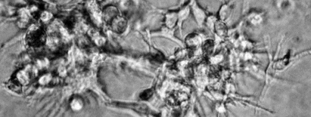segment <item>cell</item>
Instances as JSON below:
<instances>
[{
    "label": "cell",
    "instance_id": "cell-1",
    "mask_svg": "<svg viewBox=\"0 0 311 117\" xmlns=\"http://www.w3.org/2000/svg\"><path fill=\"white\" fill-rule=\"evenodd\" d=\"M113 29L117 33H122L126 28V20L120 16H116L111 22Z\"/></svg>",
    "mask_w": 311,
    "mask_h": 117
},
{
    "label": "cell",
    "instance_id": "cell-2",
    "mask_svg": "<svg viewBox=\"0 0 311 117\" xmlns=\"http://www.w3.org/2000/svg\"><path fill=\"white\" fill-rule=\"evenodd\" d=\"M118 10L115 7L110 6L104 10L103 17L105 21L111 22L117 16Z\"/></svg>",
    "mask_w": 311,
    "mask_h": 117
},
{
    "label": "cell",
    "instance_id": "cell-3",
    "mask_svg": "<svg viewBox=\"0 0 311 117\" xmlns=\"http://www.w3.org/2000/svg\"><path fill=\"white\" fill-rule=\"evenodd\" d=\"M71 109L74 111L80 110L83 107L82 100L80 98H73L70 103Z\"/></svg>",
    "mask_w": 311,
    "mask_h": 117
},
{
    "label": "cell",
    "instance_id": "cell-4",
    "mask_svg": "<svg viewBox=\"0 0 311 117\" xmlns=\"http://www.w3.org/2000/svg\"><path fill=\"white\" fill-rule=\"evenodd\" d=\"M17 78L18 81L23 85L28 84V83L29 82V77L27 73L24 71H21L19 73H18Z\"/></svg>",
    "mask_w": 311,
    "mask_h": 117
},
{
    "label": "cell",
    "instance_id": "cell-5",
    "mask_svg": "<svg viewBox=\"0 0 311 117\" xmlns=\"http://www.w3.org/2000/svg\"><path fill=\"white\" fill-rule=\"evenodd\" d=\"M51 80V75H44L42 77H41L39 79V83L42 85H46Z\"/></svg>",
    "mask_w": 311,
    "mask_h": 117
},
{
    "label": "cell",
    "instance_id": "cell-6",
    "mask_svg": "<svg viewBox=\"0 0 311 117\" xmlns=\"http://www.w3.org/2000/svg\"><path fill=\"white\" fill-rule=\"evenodd\" d=\"M51 18H52V14L50 13H48L47 11L42 13V14L41 15V19H42V20H43L44 21L49 20Z\"/></svg>",
    "mask_w": 311,
    "mask_h": 117
},
{
    "label": "cell",
    "instance_id": "cell-7",
    "mask_svg": "<svg viewBox=\"0 0 311 117\" xmlns=\"http://www.w3.org/2000/svg\"><path fill=\"white\" fill-rule=\"evenodd\" d=\"M151 95V90H147V91H145L144 92V93H142L141 97L143 98L142 99H147L148 98H149V97Z\"/></svg>",
    "mask_w": 311,
    "mask_h": 117
}]
</instances>
